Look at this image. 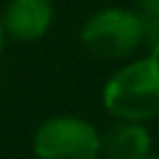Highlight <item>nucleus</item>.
Instances as JSON below:
<instances>
[{
	"label": "nucleus",
	"mask_w": 159,
	"mask_h": 159,
	"mask_svg": "<svg viewBox=\"0 0 159 159\" xmlns=\"http://www.w3.org/2000/svg\"><path fill=\"white\" fill-rule=\"evenodd\" d=\"M147 152H152V132L142 122L114 119L102 134V154L107 159H139Z\"/></svg>",
	"instance_id": "39448f33"
},
{
	"label": "nucleus",
	"mask_w": 159,
	"mask_h": 159,
	"mask_svg": "<svg viewBox=\"0 0 159 159\" xmlns=\"http://www.w3.org/2000/svg\"><path fill=\"white\" fill-rule=\"evenodd\" d=\"M5 45H7V35H5V27H2V20H0V60H2Z\"/></svg>",
	"instance_id": "0eeeda50"
},
{
	"label": "nucleus",
	"mask_w": 159,
	"mask_h": 159,
	"mask_svg": "<svg viewBox=\"0 0 159 159\" xmlns=\"http://www.w3.org/2000/svg\"><path fill=\"white\" fill-rule=\"evenodd\" d=\"M139 159H159V154H154V152H147L144 157H139Z\"/></svg>",
	"instance_id": "6e6552de"
},
{
	"label": "nucleus",
	"mask_w": 159,
	"mask_h": 159,
	"mask_svg": "<svg viewBox=\"0 0 159 159\" xmlns=\"http://www.w3.org/2000/svg\"><path fill=\"white\" fill-rule=\"evenodd\" d=\"M102 109L112 119L152 124L159 119V55L117 67L102 84Z\"/></svg>",
	"instance_id": "f257e3e1"
},
{
	"label": "nucleus",
	"mask_w": 159,
	"mask_h": 159,
	"mask_svg": "<svg viewBox=\"0 0 159 159\" xmlns=\"http://www.w3.org/2000/svg\"><path fill=\"white\" fill-rule=\"evenodd\" d=\"M134 5L147 20H157L159 22V0H134Z\"/></svg>",
	"instance_id": "423d86ee"
},
{
	"label": "nucleus",
	"mask_w": 159,
	"mask_h": 159,
	"mask_svg": "<svg viewBox=\"0 0 159 159\" xmlns=\"http://www.w3.org/2000/svg\"><path fill=\"white\" fill-rule=\"evenodd\" d=\"M7 40L30 45L42 40L55 20L52 0H10L0 15Z\"/></svg>",
	"instance_id": "20e7f679"
},
{
	"label": "nucleus",
	"mask_w": 159,
	"mask_h": 159,
	"mask_svg": "<svg viewBox=\"0 0 159 159\" xmlns=\"http://www.w3.org/2000/svg\"><path fill=\"white\" fill-rule=\"evenodd\" d=\"M35 159H99L102 132L84 117L55 114L32 134Z\"/></svg>",
	"instance_id": "7ed1b4c3"
},
{
	"label": "nucleus",
	"mask_w": 159,
	"mask_h": 159,
	"mask_svg": "<svg viewBox=\"0 0 159 159\" xmlns=\"http://www.w3.org/2000/svg\"><path fill=\"white\" fill-rule=\"evenodd\" d=\"M147 35V17L132 7H102L92 12L80 30L82 47L104 62H119L137 52Z\"/></svg>",
	"instance_id": "f03ea898"
}]
</instances>
